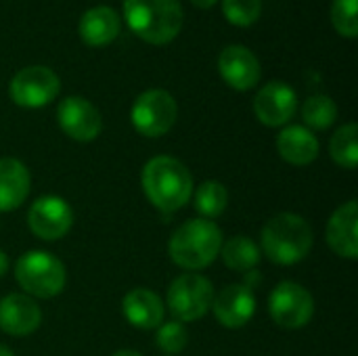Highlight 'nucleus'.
<instances>
[{
    "label": "nucleus",
    "instance_id": "f8f14e48",
    "mask_svg": "<svg viewBox=\"0 0 358 356\" xmlns=\"http://www.w3.org/2000/svg\"><path fill=\"white\" fill-rule=\"evenodd\" d=\"M298 111V94L285 82H268L254 99V113L268 128L287 126Z\"/></svg>",
    "mask_w": 358,
    "mask_h": 356
},
{
    "label": "nucleus",
    "instance_id": "c85d7f7f",
    "mask_svg": "<svg viewBox=\"0 0 358 356\" xmlns=\"http://www.w3.org/2000/svg\"><path fill=\"white\" fill-rule=\"evenodd\" d=\"M8 271V256L0 250V277H4Z\"/></svg>",
    "mask_w": 358,
    "mask_h": 356
},
{
    "label": "nucleus",
    "instance_id": "2eb2a0df",
    "mask_svg": "<svg viewBox=\"0 0 358 356\" xmlns=\"http://www.w3.org/2000/svg\"><path fill=\"white\" fill-rule=\"evenodd\" d=\"M42 323V311L25 294H8L0 300V329L10 338L31 336Z\"/></svg>",
    "mask_w": 358,
    "mask_h": 356
},
{
    "label": "nucleus",
    "instance_id": "7ed1b4c3",
    "mask_svg": "<svg viewBox=\"0 0 358 356\" xmlns=\"http://www.w3.org/2000/svg\"><path fill=\"white\" fill-rule=\"evenodd\" d=\"M222 241V233L214 220L193 218L172 233L168 254L176 266L185 271H201L220 256Z\"/></svg>",
    "mask_w": 358,
    "mask_h": 356
},
{
    "label": "nucleus",
    "instance_id": "393cba45",
    "mask_svg": "<svg viewBox=\"0 0 358 356\" xmlns=\"http://www.w3.org/2000/svg\"><path fill=\"white\" fill-rule=\"evenodd\" d=\"M189 344V334H187V327L185 323L180 321H168V323H162L157 327V334H155V346L166 353L168 356H176L178 353H182Z\"/></svg>",
    "mask_w": 358,
    "mask_h": 356
},
{
    "label": "nucleus",
    "instance_id": "4be33fe9",
    "mask_svg": "<svg viewBox=\"0 0 358 356\" xmlns=\"http://www.w3.org/2000/svg\"><path fill=\"white\" fill-rule=\"evenodd\" d=\"M329 153L331 159L344 168V170H355L358 164V126L355 122L344 124L329 143Z\"/></svg>",
    "mask_w": 358,
    "mask_h": 356
},
{
    "label": "nucleus",
    "instance_id": "aec40b11",
    "mask_svg": "<svg viewBox=\"0 0 358 356\" xmlns=\"http://www.w3.org/2000/svg\"><path fill=\"white\" fill-rule=\"evenodd\" d=\"M31 178L23 162L15 157L0 159V212L17 210L29 195Z\"/></svg>",
    "mask_w": 358,
    "mask_h": 356
},
{
    "label": "nucleus",
    "instance_id": "dca6fc26",
    "mask_svg": "<svg viewBox=\"0 0 358 356\" xmlns=\"http://www.w3.org/2000/svg\"><path fill=\"white\" fill-rule=\"evenodd\" d=\"M327 243L329 248L348 260L358 258V204L350 199L342 204L327 222Z\"/></svg>",
    "mask_w": 358,
    "mask_h": 356
},
{
    "label": "nucleus",
    "instance_id": "20e7f679",
    "mask_svg": "<svg viewBox=\"0 0 358 356\" xmlns=\"http://www.w3.org/2000/svg\"><path fill=\"white\" fill-rule=\"evenodd\" d=\"M124 19L141 40L164 46L180 34L185 15L180 0H124Z\"/></svg>",
    "mask_w": 358,
    "mask_h": 356
},
{
    "label": "nucleus",
    "instance_id": "f03ea898",
    "mask_svg": "<svg viewBox=\"0 0 358 356\" xmlns=\"http://www.w3.org/2000/svg\"><path fill=\"white\" fill-rule=\"evenodd\" d=\"M313 241V229L306 218L294 212H281L264 225L260 252L275 264L292 266L310 254Z\"/></svg>",
    "mask_w": 358,
    "mask_h": 356
},
{
    "label": "nucleus",
    "instance_id": "4468645a",
    "mask_svg": "<svg viewBox=\"0 0 358 356\" xmlns=\"http://www.w3.org/2000/svg\"><path fill=\"white\" fill-rule=\"evenodd\" d=\"M218 71H220V78L233 90H241V92L252 90L262 76L258 57L241 44H231L220 52Z\"/></svg>",
    "mask_w": 358,
    "mask_h": 356
},
{
    "label": "nucleus",
    "instance_id": "f257e3e1",
    "mask_svg": "<svg viewBox=\"0 0 358 356\" xmlns=\"http://www.w3.org/2000/svg\"><path fill=\"white\" fill-rule=\"evenodd\" d=\"M141 185L151 206L164 214L182 210L195 191L189 168L170 155H157L149 159L143 168Z\"/></svg>",
    "mask_w": 358,
    "mask_h": 356
},
{
    "label": "nucleus",
    "instance_id": "a211bd4d",
    "mask_svg": "<svg viewBox=\"0 0 358 356\" xmlns=\"http://www.w3.org/2000/svg\"><path fill=\"white\" fill-rule=\"evenodd\" d=\"M120 27H122V19L111 6H92L82 15L78 31L84 44L92 48H101L117 38Z\"/></svg>",
    "mask_w": 358,
    "mask_h": 356
},
{
    "label": "nucleus",
    "instance_id": "ddd939ff",
    "mask_svg": "<svg viewBox=\"0 0 358 356\" xmlns=\"http://www.w3.org/2000/svg\"><path fill=\"white\" fill-rule=\"evenodd\" d=\"M212 311H214L216 321L222 327H229V329L245 327L256 313L254 290H250L243 283H233L220 290L218 294H214Z\"/></svg>",
    "mask_w": 358,
    "mask_h": 356
},
{
    "label": "nucleus",
    "instance_id": "cd10ccee",
    "mask_svg": "<svg viewBox=\"0 0 358 356\" xmlns=\"http://www.w3.org/2000/svg\"><path fill=\"white\" fill-rule=\"evenodd\" d=\"M216 2H218V0H191V4H195L197 8H203V10H206V8H212Z\"/></svg>",
    "mask_w": 358,
    "mask_h": 356
},
{
    "label": "nucleus",
    "instance_id": "9d476101",
    "mask_svg": "<svg viewBox=\"0 0 358 356\" xmlns=\"http://www.w3.org/2000/svg\"><path fill=\"white\" fill-rule=\"evenodd\" d=\"M29 231L44 241L63 239L73 227V210L59 195L38 197L27 210Z\"/></svg>",
    "mask_w": 358,
    "mask_h": 356
},
{
    "label": "nucleus",
    "instance_id": "c756f323",
    "mask_svg": "<svg viewBox=\"0 0 358 356\" xmlns=\"http://www.w3.org/2000/svg\"><path fill=\"white\" fill-rule=\"evenodd\" d=\"M111 356H143V355H141V353H136V350H128V348H124V350L113 353Z\"/></svg>",
    "mask_w": 358,
    "mask_h": 356
},
{
    "label": "nucleus",
    "instance_id": "5701e85b",
    "mask_svg": "<svg viewBox=\"0 0 358 356\" xmlns=\"http://www.w3.org/2000/svg\"><path fill=\"white\" fill-rule=\"evenodd\" d=\"M302 120L308 130H327L338 120V105L327 94L308 97L302 105Z\"/></svg>",
    "mask_w": 358,
    "mask_h": 356
},
{
    "label": "nucleus",
    "instance_id": "0eeeda50",
    "mask_svg": "<svg viewBox=\"0 0 358 356\" xmlns=\"http://www.w3.org/2000/svg\"><path fill=\"white\" fill-rule=\"evenodd\" d=\"M176 118H178V105L174 97L164 88H149L141 92L130 111L134 130L147 138H157L168 134L176 124Z\"/></svg>",
    "mask_w": 358,
    "mask_h": 356
},
{
    "label": "nucleus",
    "instance_id": "9b49d317",
    "mask_svg": "<svg viewBox=\"0 0 358 356\" xmlns=\"http://www.w3.org/2000/svg\"><path fill=\"white\" fill-rule=\"evenodd\" d=\"M57 122L61 130L78 143H90L103 130L101 111L82 97L63 99L57 107Z\"/></svg>",
    "mask_w": 358,
    "mask_h": 356
},
{
    "label": "nucleus",
    "instance_id": "f3484780",
    "mask_svg": "<svg viewBox=\"0 0 358 356\" xmlns=\"http://www.w3.org/2000/svg\"><path fill=\"white\" fill-rule=\"evenodd\" d=\"M122 313L126 321L136 329H157L164 323L166 308L155 292L147 287H134L124 296Z\"/></svg>",
    "mask_w": 358,
    "mask_h": 356
},
{
    "label": "nucleus",
    "instance_id": "7c9ffc66",
    "mask_svg": "<svg viewBox=\"0 0 358 356\" xmlns=\"http://www.w3.org/2000/svg\"><path fill=\"white\" fill-rule=\"evenodd\" d=\"M0 356H15V355H13V350H10L8 346L0 344Z\"/></svg>",
    "mask_w": 358,
    "mask_h": 356
},
{
    "label": "nucleus",
    "instance_id": "a878e982",
    "mask_svg": "<svg viewBox=\"0 0 358 356\" xmlns=\"http://www.w3.org/2000/svg\"><path fill=\"white\" fill-rule=\"evenodd\" d=\"M262 13V0H222V15L237 27H250Z\"/></svg>",
    "mask_w": 358,
    "mask_h": 356
},
{
    "label": "nucleus",
    "instance_id": "39448f33",
    "mask_svg": "<svg viewBox=\"0 0 358 356\" xmlns=\"http://www.w3.org/2000/svg\"><path fill=\"white\" fill-rule=\"evenodd\" d=\"M15 279L25 296L50 300L65 290L67 273L63 262L50 252L31 250L17 260Z\"/></svg>",
    "mask_w": 358,
    "mask_h": 356
},
{
    "label": "nucleus",
    "instance_id": "b1692460",
    "mask_svg": "<svg viewBox=\"0 0 358 356\" xmlns=\"http://www.w3.org/2000/svg\"><path fill=\"white\" fill-rule=\"evenodd\" d=\"M229 206V193L227 187L218 180H206L195 191V210L201 214V218L212 220L218 218Z\"/></svg>",
    "mask_w": 358,
    "mask_h": 356
},
{
    "label": "nucleus",
    "instance_id": "6e6552de",
    "mask_svg": "<svg viewBox=\"0 0 358 356\" xmlns=\"http://www.w3.org/2000/svg\"><path fill=\"white\" fill-rule=\"evenodd\" d=\"M59 90H61L59 76L44 65H29L19 69L8 84V94L13 103L25 109L46 107L57 99Z\"/></svg>",
    "mask_w": 358,
    "mask_h": 356
},
{
    "label": "nucleus",
    "instance_id": "423d86ee",
    "mask_svg": "<svg viewBox=\"0 0 358 356\" xmlns=\"http://www.w3.org/2000/svg\"><path fill=\"white\" fill-rule=\"evenodd\" d=\"M214 285L208 277L185 273L170 283L166 304L174 321L193 323L208 315L214 302Z\"/></svg>",
    "mask_w": 358,
    "mask_h": 356
},
{
    "label": "nucleus",
    "instance_id": "412c9836",
    "mask_svg": "<svg viewBox=\"0 0 358 356\" xmlns=\"http://www.w3.org/2000/svg\"><path fill=\"white\" fill-rule=\"evenodd\" d=\"M260 248L245 235H235L222 241L220 258L233 273H252L260 264Z\"/></svg>",
    "mask_w": 358,
    "mask_h": 356
},
{
    "label": "nucleus",
    "instance_id": "6ab92c4d",
    "mask_svg": "<svg viewBox=\"0 0 358 356\" xmlns=\"http://www.w3.org/2000/svg\"><path fill=\"white\" fill-rule=\"evenodd\" d=\"M279 155L292 166H308L319 157V138L306 126H285L277 136Z\"/></svg>",
    "mask_w": 358,
    "mask_h": 356
},
{
    "label": "nucleus",
    "instance_id": "bb28decb",
    "mask_svg": "<svg viewBox=\"0 0 358 356\" xmlns=\"http://www.w3.org/2000/svg\"><path fill=\"white\" fill-rule=\"evenodd\" d=\"M358 0H334L331 4V23L336 31L344 38H355L358 34L357 17Z\"/></svg>",
    "mask_w": 358,
    "mask_h": 356
},
{
    "label": "nucleus",
    "instance_id": "1a4fd4ad",
    "mask_svg": "<svg viewBox=\"0 0 358 356\" xmlns=\"http://www.w3.org/2000/svg\"><path fill=\"white\" fill-rule=\"evenodd\" d=\"M268 313L279 327L300 329L315 315L313 294L296 281H283L268 296Z\"/></svg>",
    "mask_w": 358,
    "mask_h": 356
}]
</instances>
